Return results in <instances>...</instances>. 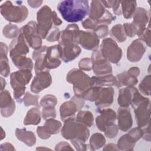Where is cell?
Returning <instances> with one entry per match:
<instances>
[{
  "label": "cell",
  "mask_w": 151,
  "mask_h": 151,
  "mask_svg": "<svg viewBox=\"0 0 151 151\" xmlns=\"http://www.w3.org/2000/svg\"><path fill=\"white\" fill-rule=\"evenodd\" d=\"M57 9L63 18L68 22L82 21L89 13V2L87 0H65L60 1Z\"/></svg>",
  "instance_id": "obj_1"
},
{
  "label": "cell",
  "mask_w": 151,
  "mask_h": 151,
  "mask_svg": "<svg viewBox=\"0 0 151 151\" xmlns=\"http://www.w3.org/2000/svg\"><path fill=\"white\" fill-rule=\"evenodd\" d=\"M64 122L61 134L64 139L67 140L78 139L84 142L87 140L90 131L87 126L78 122L74 117L68 118Z\"/></svg>",
  "instance_id": "obj_2"
},
{
  "label": "cell",
  "mask_w": 151,
  "mask_h": 151,
  "mask_svg": "<svg viewBox=\"0 0 151 151\" xmlns=\"http://www.w3.org/2000/svg\"><path fill=\"white\" fill-rule=\"evenodd\" d=\"M67 81L73 84L75 96L81 97L83 93L93 86L91 77L84 73L81 70L73 68L69 71L66 77Z\"/></svg>",
  "instance_id": "obj_3"
},
{
  "label": "cell",
  "mask_w": 151,
  "mask_h": 151,
  "mask_svg": "<svg viewBox=\"0 0 151 151\" xmlns=\"http://www.w3.org/2000/svg\"><path fill=\"white\" fill-rule=\"evenodd\" d=\"M14 5L11 1H6L1 5V14L8 21L19 23L25 21L28 15L27 7L22 4L21 1H17Z\"/></svg>",
  "instance_id": "obj_4"
},
{
  "label": "cell",
  "mask_w": 151,
  "mask_h": 151,
  "mask_svg": "<svg viewBox=\"0 0 151 151\" xmlns=\"http://www.w3.org/2000/svg\"><path fill=\"white\" fill-rule=\"evenodd\" d=\"M53 13L51 8L43 6L37 13V31L41 38H46L50 31L54 27Z\"/></svg>",
  "instance_id": "obj_5"
},
{
  "label": "cell",
  "mask_w": 151,
  "mask_h": 151,
  "mask_svg": "<svg viewBox=\"0 0 151 151\" xmlns=\"http://www.w3.org/2000/svg\"><path fill=\"white\" fill-rule=\"evenodd\" d=\"M100 50L108 61L114 64L119 63L122 56V49L111 38H106L102 41Z\"/></svg>",
  "instance_id": "obj_6"
},
{
  "label": "cell",
  "mask_w": 151,
  "mask_h": 151,
  "mask_svg": "<svg viewBox=\"0 0 151 151\" xmlns=\"http://www.w3.org/2000/svg\"><path fill=\"white\" fill-rule=\"evenodd\" d=\"M19 33L22 35L29 46L35 50L42 47V38L37 31V23L31 21L21 27Z\"/></svg>",
  "instance_id": "obj_7"
},
{
  "label": "cell",
  "mask_w": 151,
  "mask_h": 151,
  "mask_svg": "<svg viewBox=\"0 0 151 151\" xmlns=\"http://www.w3.org/2000/svg\"><path fill=\"white\" fill-rule=\"evenodd\" d=\"M92 69L96 76H105L112 73V67L108 61L101 54L100 50H95L92 53L91 58Z\"/></svg>",
  "instance_id": "obj_8"
},
{
  "label": "cell",
  "mask_w": 151,
  "mask_h": 151,
  "mask_svg": "<svg viewBox=\"0 0 151 151\" xmlns=\"http://www.w3.org/2000/svg\"><path fill=\"white\" fill-rule=\"evenodd\" d=\"M84 104V99L76 96L70 100L64 102L60 107L61 119L64 122L68 118L74 117L75 113L83 107Z\"/></svg>",
  "instance_id": "obj_9"
},
{
  "label": "cell",
  "mask_w": 151,
  "mask_h": 151,
  "mask_svg": "<svg viewBox=\"0 0 151 151\" xmlns=\"http://www.w3.org/2000/svg\"><path fill=\"white\" fill-rule=\"evenodd\" d=\"M60 45L48 47L44 58V66L46 71L58 67L61 63Z\"/></svg>",
  "instance_id": "obj_10"
},
{
  "label": "cell",
  "mask_w": 151,
  "mask_h": 151,
  "mask_svg": "<svg viewBox=\"0 0 151 151\" xmlns=\"http://www.w3.org/2000/svg\"><path fill=\"white\" fill-rule=\"evenodd\" d=\"M136 121L139 127H145L150 124V100L147 98L134 109Z\"/></svg>",
  "instance_id": "obj_11"
},
{
  "label": "cell",
  "mask_w": 151,
  "mask_h": 151,
  "mask_svg": "<svg viewBox=\"0 0 151 151\" xmlns=\"http://www.w3.org/2000/svg\"><path fill=\"white\" fill-rule=\"evenodd\" d=\"M29 52V47L21 34L11 41L9 45V56L11 58L25 55Z\"/></svg>",
  "instance_id": "obj_12"
},
{
  "label": "cell",
  "mask_w": 151,
  "mask_h": 151,
  "mask_svg": "<svg viewBox=\"0 0 151 151\" xmlns=\"http://www.w3.org/2000/svg\"><path fill=\"white\" fill-rule=\"evenodd\" d=\"M52 83V77L49 71H42L36 74L31 84V91L34 93H39L48 87Z\"/></svg>",
  "instance_id": "obj_13"
},
{
  "label": "cell",
  "mask_w": 151,
  "mask_h": 151,
  "mask_svg": "<svg viewBox=\"0 0 151 151\" xmlns=\"http://www.w3.org/2000/svg\"><path fill=\"white\" fill-rule=\"evenodd\" d=\"M100 39L94 32L80 31L78 44L87 50H95L99 47Z\"/></svg>",
  "instance_id": "obj_14"
},
{
  "label": "cell",
  "mask_w": 151,
  "mask_h": 151,
  "mask_svg": "<svg viewBox=\"0 0 151 151\" xmlns=\"http://www.w3.org/2000/svg\"><path fill=\"white\" fill-rule=\"evenodd\" d=\"M32 78L30 70L22 69L12 73L10 76V83L13 89L25 87Z\"/></svg>",
  "instance_id": "obj_15"
},
{
  "label": "cell",
  "mask_w": 151,
  "mask_h": 151,
  "mask_svg": "<svg viewBox=\"0 0 151 151\" xmlns=\"http://www.w3.org/2000/svg\"><path fill=\"white\" fill-rule=\"evenodd\" d=\"M80 29L77 24H69L64 30L60 32L58 44L76 43L78 44Z\"/></svg>",
  "instance_id": "obj_16"
},
{
  "label": "cell",
  "mask_w": 151,
  "mask_h": 151,
  "mask_svg": "<svg viewBox=\"0 0 151 151\" xmlns=\"http://www.w3.org/2000/svg\"><path fill=\"white\" fill-rule=\"evenodd\" d=\"M59 45L60 47L61 59L65 63L72 61L81 54V49L76 43H67Z\"/></svg>",
  "instance_id": "obj_17"
},
{
  "label": "cell",
  "mask_w": 151,
  "mask_h": 151,
  "mask_svg": "<svg viewBox=\"0 0 151 151\" xmlns=\"http://www.w3.org/2000/svg\"><path fill=\"white\" fill-rule=\"evenodd\" d=\"M1 115L4 117L11 116L15 109V103L8 90H2L0 94Z\"/></svg>",
  "instance_id": "obj_18"
},
{
  "label": "cell",
  "mask_w": 151,
  "mask_h": 151,
  "mask_svg": "<svg viewBox=\"0 0 151 151\" xmlns=\"http://www.w3.org/2000/svg\"><path fill=\"white\" fill-rule=\"evenodd\" d=\"M146 51V47L140 39L134 40L127 49V58L130 62H137L140 60Z\"/></svg>",
  "instance_id": "obj_19"
},
{
  "label": "cell",
  "mask_w": 151,
  "mask_h": 151,
  "mask_svg": "<svg viewBox=\"0 0 151 151\" xmlns=\"http://www.w3.org/2000/svg\"><path fill=\"white\" fill-rule=\"evenodd\" d=\"M116 118L117 114L114 110L109 108L104 109L96 119V126L99 130L104 132L109 125L114 123Z\"/></svg>",
  "instance_id": "obj_20"
},
{
  "label": "cell",
  "mask_w": 151,
  "mask_h": 151,
  "mask_svg": "<svg viewBox=\"0 0 151 151\" xmlns=\"http://www.w3.org/2000/svg\"><path fill=\"white\" fill-rule=\"evenodd\" d=\"M114 94V90L112 87H101L94 101L96 106L99 108L109 107L113 102Z\"/></svg>",
  "instance_id": "obj_21"
},
{
  "label": "cell",
  "mask_w": 151,
  "mask_h": 151,
  "mask_svg": "<svg viewBox=\"0 0 151 151\" xmlns=\"http://www.w3.org/2000/svg\"><path fill=\"white\" fill-rule=\"evenodd\" d=\"M133 24L138 30L137 35H140L146 28V25L149 23L150 13L146 9L141 7L136 8L133 15Z\"/></svg>",
  "instance_id": "obj_22"
},
{
  "label": "cell",
  "mask_w": 151,
  "mask_h": 151,
  "mask_svg": "<svg viewBox=\"0 0 151 151\" xmlns=\"http://www.w3.org/2000/svg\"><path fill=\"white\" fill-rule=\"evenodd\" d=\"M118 128L123 132H127L133 125V119L128 107H120L117 111Z\"/></svg>",
  "instance_id": "obj_23"
},
{
  "label": "cell",
  "mask_w": 151,
  "mask_h": 151,
  "mask_svg": "<svg viewBox=\"0 0 151 151\" xmlns=\"http://www.w3.org/2000/svg\"><path fill=\"white\" fill-rule=\"evenodd\" d=\"M106 11V9L101 1H92L88 13L89 18L98 25V22L103 17Z\"/></svg>",
  "instance_id": "obj_24"
},
{
  "label": "cell",
  "mask_w": 151,
  "mask_h": 151,
  "mask_svg": "<svg viewBox=\"0 0 151 151\" xmlns=\"http://www.w3.org/2000/svg\"><path fill=\"white\" fill-rule=\"evenodd\" d=\"M15 135L18 140L29 147L33 146L35 143L36 137L34 133L31 131L27 130L25 128L16 129Z\"/></svg>",
  "instance_id": "obj_25"
},
{
  "label": "cell",
  "mask_w": 151,
  "mask_h": 151,
  "mask_svg": "<svg viewBox=\"0 0 151 151\" xmlns=\"http://www.w3.org/2000/svg\"><path fill=\"white\" fill-rule=\"evenodd\" d=\"M8 47L3 42H1V61H0V71L1 75L5 77L9 76L10 68L7 57Z\"/></svg>",
  "instance_id": "obj_26"
},
{
  "label": "cell",
  "mask_w": 151,
  "mask_h": 151,
  "mask_svg": "<svg viewBox=\"0 0 151 151\" xmlns=\"http://www.w3.org/2000/svg\"><path fill=\"white\" fill-rule=\"evenodd\" d=\"M93 86H99L102 87L103 86H113L117 87V80L116 77L113 75L107 74L100 76H93L91 77Z\"/></svg>",
  "instance_id": "obj_27"
},
{
  "label": "cell",
  "mask_w": 151,
  "mask_h": 151,
  "mask_svg": "<svg viewBox=\"0 0 151 151\" xmlns=\"http://www.w3.org/2000/svg\"><path fill=\"white\" fill-rule=\"evenodd\" d=\"M116 78L117 80V87L122 86L134 87L138 82L137 77L130 76L127 71H123L117 74Z\"/></svg>",
  "instance_id": "obj_28"
},
{
  "label": "cell",
  "mask_w": 151,
  "mask_h": 151,
  "mask_svg": "<svg viewBox=\"0 0 151 151\" xmlns=\"http://www.w3.org/2000/svg\"><path fill=\"white\" fill-rule=\"evenodd\" d=\"M133 87H125L120 89L117 102L121 107H128L133 97Z\"/></svg>",
  "instance_id": "obj_29"
},
{
  "label": "cell",
  "mask_w": 151,
  "mask_h": 151,
  "mask_svg": "<svg viewBox=\"0 0 151 151\" xmlns=\"http://www.w3.org/2000/svg\"><path fill=\"white\" fill-rule=\"evenodd\" d=\"M41 122V113L38 108L34 107L29 110L24 120L25 125H37Z\"/></svg>",
  "instance_id": "obj_30"
},
{
  "label": "cell",
  "mask_w": 151,
  "mask_h": 151,
  "mask_svg": "<svg viewBox=\"0 0 151 151\" xmlns=\"http://www.w3.org/2000/svg\"><path fill=\"white\" fill-rule=\"evenodd\" d=\"M122 14L126 19L132 18L136 9L137 2L135 1H122L120 3Z\"/></svg>",
  "instance_id": "obj_31"
},
{
  "label": "cell",
  "mask_w": 151,
  "mask_h": 151,
  "mask_svg": "<svg viewBox=\"0 0 151 151\" xmlns=\"http://www.w3.org/2000/svg\"><path fill=\"white\" fill-rule=\"evenodd\" d=\"M136 142L127 133L120 137L117 142V147L119 150H132L134 149Z\"/></svg>",
  "instance_id": "obj_32"
},
{
  "label": "cell",
  "mask_w": 151,
  "mask_h": 151,
  "mask_svg": "<svg viewBox=\"0 0 151 151\" xmlns=\"http://www.w3.org/2000/svg\"><path fill=\"white\" fill-rule=\"evenodd\" d=\"M11 60L13 64L19 70L27 69L31 70L33 68L32 60L29 57H27L25 55L12 58Z\"/></svg>",
  "instance_id": "obj_33"
},
{
  "label": "cell",
  "mask_w": 151,
  "mask_h": 151,
  "mask_svg": "<svg viewBox=\"0 0 151 151\" xmlns=\"http://www.w3.org/2000/svg\"><path fill=\"white\" fill-rule=\"evenodd\" d=\"M76 120L87 127H90L94 122L93 115L91 111L88 110L79 111L77 114Z\"/></svg>",
  "instance_id": "obj_34"
},
{
  "label": "cell",
  "mask_w": 151,
  "mask_h": 151,
  "mask_svg": "<svg viewBox=\"0 0 151 151\" xmlns=\"http://www.w3.org/2000/svg\"><path fill=\"white\" fill-rule=\"evenodd\" d=\"M106 143L104 136L100 133H95L90 139V146L91 150H95L103 147Z\"/></svg>",
  "instance_id": "obj_35"
},
{
  "label": "cell",
  "mask_w": 151,
  "mask_h": 151,
  "mask_svg": "<svg viewBox=\"0 0 151 151\" xmlns=\"http://www.w3.org/2000/svg\"><path fill=\"white\" fill-rule=\"evenodd\" d=\"M110 35L119 42H123L126 40L123 27L121 24H117L113 26L110 30Z\"/></svg>",
  "instance_id": "obj_36"
},
{
  "label": "cell",
  "mask_w": 151,
  "mask_h": 151,
  "mask_svg": "<svg viewBox=\"0 0 151 151\" xmlns=\"http://www.w3.org/2000/svg\"><path fill=\"white\" fill-rule=\"evenodd\" d=\"M61 126V123L60 121L54 119H48L46 120L44 127L48 133L51 135L57 134L60 132Z\"/></svg>",
  "instance_id": "obj_37"
},
{
  "label": "cell",
  "mask_w": 151,
  "mask_h": 151,
  "mask_svg": "<svg viewBox=\"0 0 151 151\" xmlns=\"http://www.w3.org/2000/svg\"><path fill=\"white\" fill-rule=\"evenodd\" d=\"M3 35L7 38H15L19 34V30L16 25L9 23L3 28Z\"/></svg>",
  "instance_id": "obj_38"
},
{
  "label": "cell",
  "mask_w": 151,
  "mask_h": 151,
  "mask_svg": "<svg viewBox=\"0 0 151 151\" xmlns=\"http://www.w3.org/2000/svg\"><path fill=\"white\" fill-rule=\"evenodd\" d=\"M100 88L101 87L99 86H91L83 93L81 97L88 101H94L97 97Z\"/></svg>",
  "instance_id": "obj_39"
},
{
  "label": "cell",
  "mask_w": 151,
  "mask_h": 151,
  "mask_svg": "<svg viewBox=\"0 0 151 151\" xmlns=\"http://www.w3.org/2000/svg\"><path fill=\"white\" fill-rule=\"evenodd\" d=\"M150 75H147L142 80L139 85L140 91L144 95L150 96Z\"/></svg>",
  "instance_id": "obj_40"
},
{
  "label": "cell",
  "mask_w": 151,
  "mask_h": 151,
  "mask_svg": "<svg viewBox=\"0 0 151 151\" xmlns=\"http://www.w3.org/2000/svg\"><path fill=\"white\" fill-rule=\"evenodd\" d=\"M38 99L39 96L32 95L29 92H27L24 95L22 100L25 106H29L31 105L38 106Z\"/></svg>",
  "instance_id": "obj_41"
},
{
  "label": "cell",
  "mask_w": 151,
  "mask_h": 151,
  "mask_svg": "<svg viewBox=\"0 0 151 151\" xmlns=\"http://www.w3.org/2000/svg\"><path fill=\"white\" fill-rule=\"evenodd\" d=\"M57 103V99L55 96L51 94L44 96L40 101V105L42 107L47 106L55 107Z\"/></svg>",
  "instance_id": "obj_42"
},
{
  "label": "cell",
  "mask_w": 151,
  "mask_h": 151,
  "mask_svg": "<svg viewBox=\"0 0 151 151\" xmlns=\"http://www.w3.org/2000/svg\"><path fill=\"white\" fill-rule=\"evenodd\" d=\"M123 27L126 36H128L129 37H133L136 35H137L138 30L136 27L134 25V24H133V22L124 23Z\"/></svg>",
  "instance_id": "obj_43"
},
{
  "label": "cell",
  "mask_w": 151,
  "mask_h": 151,
  "mask_svg": "<svg viewBox=\"0 0 151 151\" xmlns=\"http://www.w3.org/2000/svg\"><path fill=\"white\" fill-rule=\"evenodd\" d=\"M105 136L109 139L115 137L119 132V128L114 123L109 125L104 131Z\"/></svg>",
  "instance_id": "obj_44"
},
{
  "label": "cell",
  "mask_w": 151,
  "mask_h": 151,
  "mask_svg": "<svg viewBox=\"0 0 151 151\" xmlns=\"http://www.w3.org/2000/svg\"><path fill=\"white\" fill-rule=\"evenodd\" d=\"M56 116V112L54 107L47 106L44 107L42 110V117L44 119H54Z\"/></svg>",
  "instance_id": "obj_45"
},
{
  "label": "cell",
  "mask_w": 151,
  "mask_h": 151,
  "mask_svg": "<svg viewBox=\"0 0 151 151\" xmlns=\"http://www.w3.org/2000/svg\"><path fill=\"white\" fill-rule=\"evenodd\" d=\"M60 35V31L59 28L54 26L50 31L45 39L50 42H54L56 41H58Z\"/></svg>",
  "instance_id": "obj_46"
},
{
  "label": "cell",
  "mask_w": 151,
  "mask_h": 151,
  "mask_svg": "<svg viewBox=\"0 0 151 151\" xmlns=\"http://www.w3.org/2000/svg\"><path fill=\"white\" fill-rule=\"evenodd\" d=\"M94 32L99 39L104 38L109 34L108 27L106 25H99L94 30Z\"/></svg>",
  "instance_id": "obj_47"
},
{
  "label": "cell",
  "mask_w": 151,
  "mask_h": 151,
  "mask_svg": "<svg viewBox=\"0 0 151 151\" xmlns=\"http://www.w3.org/2000/svg\"><path fill=\"white\" fill-rule=\"evenodd\" d=\"M138 37L139 39L144 41L149 47H150V29L149 23L148 24L147 27H146L143 32Z\"/></svg>",
  "instance_id": "obj_48"
},
{
  "label": "cell",
  "mask_w": 151,
  "mask_h": 151,
  "mask_svg": "<svg viewBox=\"0 0 151 151\" xmlns=\"http://www.w3.org/2000/svg\"><path fill=\"white\" fill-rule=\"evenodd\" d=\"M78 67L81 70L90 71L92 69L91 58L87 57L82 58L78 63Z\"/></svg>",
  "instance_id": "obj_49"
},
{
  "label": "cell",
  "mask_w": 151,
  "mask_h": 151,
  "mask_svg": "<svg viewBox=\"0 0 151 151\" xmlns=\"http://www.w3.org/2000/svg\"><path fill=\"white\" fill-rule=\"evenodd\" d=\"M128 134L132 137V139L135 142H137L141 137H142L143 134V129H141V127H136L132 129L128 133Z\"/></svg>",
  "instance_id": "obj_50"
},
{
  "label": "cell",
  "mask_w": 151,
  "mask_h": 151,
  "mask_svg": "<svg viewBox=\"0 0 151 151\" xmlns=\"http://www.w3.org/2000/svg\"><path fill=\"white\" fill-rule=\"evenodd\" d=\"M71 143L73 145L77 150H87V145L78 139H74L70 140Z\"/></svg>",
  "instance_id": "obj_51"
},
{
  "label": "cell",
  "mask_w": 151,
  "mask_h": 151,
  "mask_svg": "<svg viewBox=\"0 0 151 151\" xmlns=\"http://www.w3.org/2000/svg\"><path fill=\"white\" fill-rule=\"evenodd\" d=\"M26 87H18L17 88L14 89V99L18 101L21 102V100L22 99V97L24 96L25 91Z\"/></svg>",
  "instance_id": "obj_52"
},
{
  "label": "cell",
  "mask_w": 151,
  "mask_h": 151,
  "mask_svg": "<svg viewBox=\"0 0 151 151\" xmlns=\"http://www.w3.org/2000/svg\"><path fill=\"white\" fill-rule=\"evenodd\" d=\"M82 25L85 29H90L94 30L98 26L96 22L91 20L89 18H87L82 22Z\"/></svg>",
  "instance_id": "obj_53"
},
{
  "label": "cell",
  "mask_w": 151,
  "mask_h": 151,
  "mask_svg": "<svg viewBox=\"0 0 151 151\" xmlns=\"http://www.w3.org/2000/svg\"><path fill=\"white\" fill-rule=\"evenodd\" d=\"M37 133L40 138L42 139H47L50 138L51 134L48 133V132L45 130V127L43 126H38L37 128Z\"/></svg>",
  "instance_id": "obj_54"
},
{
  "label": "cell",
  "mask_w": 151,
  "mask_h": 151,
  "mask_svg": "<svg viewBox=\"0 0 151 151\" xmlns=\"http://www.w3.org/2000/svg\"><path fill=\"white\" fill-rule=\"evenodd\" d=\"M120 3L121 1H111V8H113L115 14L117 15H120L122 14Z\"/></svg>",
  "instance_id": "obj_55"
},
{
  "label": "cell",
  "mask_w": 151,
  "mask_h": 151,
  "mask_svg": "<svg viewBox=\"0 0 151 151\" xmlns=\"http://www.w3.org/2000/svg\"><path fill=\"white\" fill-rule=\"evenodd\" d=\"M55 150H73L70 145L65 142H60L56 145L55 147Z\"/></svg>",
  "instance_id": "obj_56"
},
{
  "label": "cell",
  "mask_w": 151,
  "mask_h": 151,
  "mask_svg": "<svg viewBox=\"0 0 151 151\" xmlns=\"http://www.w3.org/2000/svg\"><path fill=\"white\" fill-rule=\"evenodd\" d=\"M48 48V47L47 46H42L40 48L37 49V50H35V51L33 52L32 53V58L34 60H36V58H37V57L38 55H40L41 54H42L44 52H45L47 51Z\"/></svg>",
  "instance_id": "obj_57"
},
{
  "label": "cell",
  "mask_w": 151,
  "mask_h": 151,
  "mask_svg": "<svg viewBox=\"0 0 151 151\" xmlns=\"http://www.w3.org/2000/svg\"><path fill=\"white\" fill-rule=\"evenodd\" d=\"M148 124L145 128L143 129V139L144 140L150 141V125Z\"/></svg>",
  "instance_id": "obj_58"
},
{
  "label": "cell",
  "mask_w": 151,
  "mask_h": 151,
  "mask_svg": "<svg viewBox=\"0 0 151 151\" xmlns=\"http://www.w3.org/2000/svg\"><path fill=\"white\" fill-rule=\"evenodd\" d=\"M127 72L130 76H132L133 77H137L139 75V74H140V69L138 67H133L130 68Z\"/></svg>",
  "instance_id": "obj_59"
},
{
  "label": "cell",
  "mask_w": 151,
  "mask_h": 151,
  "mask_svg": "<svg viewBox=\"0 0 151 151\" xmlns=\"http://www.w3.org/2000/svg\"><path fill=\"white\" fill-rule=\"evenodd\" d=\"M15 148L9 143H5L1 145V150H14Z\"/></svg>",
  "instance_id": "obj_60"
},
{
  "label": "cell",
  "mask_w": 151,
  "mask_h": 151,
  "mask_svg": "<svg viewBox=\"0 0 151 151\" xmlns=\"http://www.w3.org/2000/svg\"><path fill=\"white\" fill-rule=\"evenodd\" d=\"M28 5L32 8H38L43 3V1H28Z\"/></svg>",
  "instance_id": "obj_61"
},
{
  "label": "cell",
  "mask_w": 151,
  "mask_h": 151,
  "mask_svg": "<svg viewBox=\"0 0 151 151\" xmlns=\"http://www.w3.org/2000/svg\"><path fill=\"white\" fill-rule=\"evenodd\" d=\"M119 150L117 145L114 143H109L105 146L103 148V150Z\"/></svg>",
  "instance_id": "obj_62"
},
{
  "label": "cell",
  "mask_w": 151,
  "mask_h": 151,
  "mask_svg": "<svg viewBox=\"0 0 151 151\" xmlns=\"http://www.w3.org/2000/svg\"><path fill=\"white\" fill-rule=\"evenodd\" d=\"M1 90L2 91V90H4V88H5V87L6 86V81L2 77H1Z\"/></svg>",
  "instance_id": "obj_63"
},
{
  "label": "cell",
  "mask_w": 151,
  "mask_h": 151,
  "mask_svg": "<svg viewBox=\"0 0 151 151\" xmlns=\"http://www.w3.org/2000/svg\"><path fill=\"white\" fill-rule=\"evenodd\" d=\"M1 130H2V133H1V140H2L5 137V134L3 135V134H5V133L4 132V130L1 127Z\"/></svg>",
  "instance_id": "obj_64"
}]
</instances>
